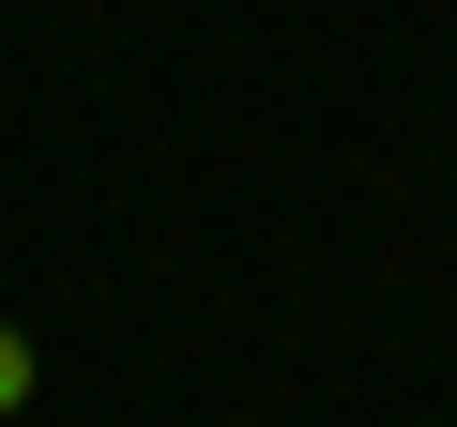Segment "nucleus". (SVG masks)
<instances>
[{"label":"nucleus","mask_w":457,"mask_h":427,"mask_svg":"<svg viewBox=\"0 0 457 427\" xmlns=\"http://www.w3.org/2000/svg\"><path fill=\"white\" fill-rule=\"evenodd\" d=\"M31 397V336H0V412H16Z\"/></svg>","instance_id":"nucleus-1"}]
</instances>
